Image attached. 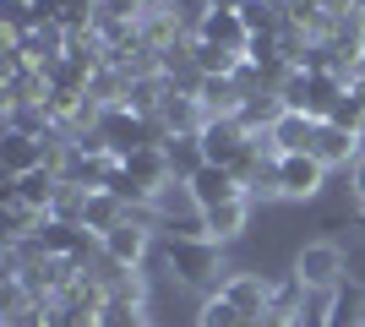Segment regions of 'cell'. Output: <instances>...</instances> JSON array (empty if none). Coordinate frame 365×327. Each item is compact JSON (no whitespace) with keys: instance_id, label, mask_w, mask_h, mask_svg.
Instances as JSON below:
<instances>
[{"instance_id":"cell-1","label":"cell","mask_w":365,"mask_h":327,"mask_svg":"<svg viewBox=\"0 0 365 327\" xmlns=\"http://www.w3.org/2000/svg\"><path fill=\"white\" fill-rule=\"evenodd\" d=\"M164 267L180 284L207 289V295H218V289L235 279L229 262H224V251H218V240H202V234H169L164 240Z\"/></svg>"},{"instance_id":"cell-2","label":"cell","mask_w":365,"mask_h":327,"mask_svg":"<svg viewBox=\"0 0 365 327\" xmlns=\"http://www.w3.org/2000/svg\"><path fill=\"white\" fill-rule=\"evenodd\" d=\"M278 93H284L289 109H300L311 120H333V109L349 93V77H333V71H289Z\"/></svg>"},{"instance_id":"cell-3","label":"cell","mask_w":365,"mask_h":327,"mask_svg":"<svg viewBox=\"0 0 365 327\" xmlns=\"http://www.w3.org/2000/svg\"><path fill=\"white\" fill-rule=\"evenodd\" d=\"M98 137L109 142V153L120 158H131V153H142V147H164V131H158V120H148V115H137V109H125V104H109L104 115H98V125H93Z\"/></svg>"},{"instance_id":"cell-4","label":"cell","mask_w":365,"mask_h":327,"mask_svg":"<svg viewBox=\"0 0 365 327\" xmlns=\"http://www.w3.org/2000/svg\"><path fill=\"white\" fill-rule=\"evenodd\" d=\"M104 246V262H115V267H137L142 273V262L153 256V229H148V213H131L125 224H115V229L98 240Z\"/></svg>"},{"instance_id":"cell-5","label":"cell","mask_w":365,"mask_h":327,"mask_svg":"<svg viewBox=\"0 0 365 327\" xmlns=\"http://www.w3.org/2000/svg\"><path fill=\"white\" fill-rule=\"evenodd\" d=\"M294 279L311 289V295H333L338 284H344V251L333 240H317V246H305L294 256Z\"/></svg>"},{"instance_id":"cell-6","label":"cell","mask_w":365,"mask_h":327,"mask_svg":"<svg viewBox=\"0 0 365 327\" xmlns=\"http://www.w3.org/2000/svg\"><path fill=\"white\" fill-rule=\"evenodd\" d=\"M278 186H284V197H294V202H311V197H322V186H327V164H322L317 153H284L278 158Z\"/></svg>"},{"instance_id":"cell-7","label":"cell","mask_w":365,"mask_h":327,"mask_svg":"<svg viewBox=\"0 0 365 327\" xmlns=\"http://www.w3.org/2000/svg\"><path fill=\"white\" fill-rule=\"evenodd\" d=\"M202 153H207V164H218V170H235L240 164V153L251 147V131H245V120H207L197 131Z\"/></svg>"},{"instance_id":"cell-8","label":"cell","mask_w":365,"mask_h":327,"mask_svg":"<svg viewBox=\"0 0 365 327\" xmlns=\"http://www.w3.org/2000/svg\"><path fill=\"white\" fill-rule=\"evenodd\" d=\"M202 125H207V109H202V98L169 82V98H164V109H158V131H164V137H197Z\"/></svg>"},{"instance_id":"cell-9","label":"cell","mask_w":365,"mask_h":327,"mask_svg":"<svg viewBox=\"0 0 365 327\" xmlns=\"http://www.w3.org/2000/svg\"><path fill=\"white\" fill-rule=\"evenodd\" d=\"M311 153H317L327 170H354V164H360V153H365V137H354V131H344V125H333V120H322V125H317V142H311Z\"/></svg>"},{"instance_id":"cell-10","label":"cell","mask_w":365,"mask_h":327,"mask_svg":"<svg viewBox=\"0 0 365 327\" xmlns=\"http://www.w3.org/2000/svg\"><path fill=\"white\" fill-rule=\"evenodd\" d=\"M197 98H202V109H207V120H240L245 104H251V93H245L235 77H202Z\"/></svg>"},{"instance_id":"cell-11","label":"cell","mask_w":365,"mask_h":327,"mask_svg":"<svg viewBox=\"0 0 365 327\" xmlns=\"http://www.w3.org/2000/svg\"><path fill=\"white\" fill-rule=\"evenodd\" d=\"M61 170L55 164H44V170H33V175H16V180H6V191L11 197H22L28 207H38V213L49 218V207H55V197H61Z\"/></svg>"},{"instance_id":"cell-12","label":"cell","mask_w":365,"mask_h":327,"mask_svg":"<svg viewBox=\"0 0 365 327\" xmlns=\"http://www.w3.org/2000/svg\"><path fill=\"white\" fill-rule=\"evenodd\" d=\"M197 38H202V44L229 49V55H245V49H251V33H245L240 11H207V16H202V28H197Z\"/></svg>"},{"instance_id":"cell-13","label":"cell","mask_w":365,"mask_h":327,"mask_svg":"<svg viewBox=\"0 0 365 327\" xmlns=\"http://www.w3.org/2000/svg\"><path fill=\"white\" fill-rule=\"evenodd\" d=\"M185 186H191V197H197L202 213H207V207H218V202H235V197H245L240 175H235V170H218V164H207V170H202L197 180H185Z\"/></svg>"},{"instance_id":"cell-14","label":"cell","mask_w":365,"mask_h":327,"mask_svg":"<svg viewBox=\"0 0 365 327\" xmlns=\"http://www.w3.org/2000/svg\"><path fill=\"white\" fill-rule=\"evenodd\" d=\"M218 295H224L229 306H235V311H245L251 322H257V316L267 311V300H273V284L262 279V273H235V279H229L224 289H218Z\"/></svg>"},{"instance_id":"cell-15","label":"cell","mask_w":365,"mask_h":327,"mask_svg":"<svg viewBox=\"0 0 365 327\" xmlns=\"http://www.w3.org/2000/svg\"><path fill=\"white\" fill-rule=\"evenodd\" d=\"M131 218V207L115 197V191H88V202H82V229L93 234V240H104L115 224H125Z\"/></svg>"},{"instance_id":"cell-16","label":"cell","mask_w":365,"mask_h":327,"mask_svg":"<svg viewBox=\"0 0 365 327\" xmlns=\"http://www.w3.org/2000/svg\"><path fill=\"white\" fill-rule=\"evenodd\" d=\"M245 218H251V197H235V202H218V207H207L202 213V234L207 240H235V234L245 229Z\"/></svg>"},{"instance_id":"cell-17","label":"cell","mask_w":365,"mask_h":327,"mask_svg":"<svg viewBox=\"0 0 365 327\" xmlns=\"http://www.w3.org/2000/svg\"><path fill=\"white\" fill-rule=\"evenodd\" d=\"M322 322L327 327H365V289L360 284H338L327 306H322Z\"/></svg>"},{"instance_id":"cell-18","label":"cell","mask_w":365,"mask_h":327,"mask_svg":"<svg viewBox=\"0 0 365 327\" xmlns=\"http://www.w3.org/2000/svg\"><path fill=\"white\" fill-rule=\"evenodd\" d=\"M317 125L311 115H300V109H289L284 120L273 125V142H278V153H311V142H317Z\"/></svg>"},{"instance_id":"cell-19","label":"cell","mask_w":365,"mask_h":327,"mask_svg":"<svg viewBox=\"0 0 365 327\" xmlns=\"http://www.w3.org/2000/svg\"><path fill=\"white\" fill-rule=\"evenodd\" d=\"M164 153H169V170H175V180H197L202 170H207V153H202L197 137H164Z\"/></svg>"},{"instance_id":"cell-20","label":"cell","mask_w":365,"mask_h":327,"mask_svg":"<svg viewBox=\"0 0 365 327\" xmlns=\"http://www.w3.org/2000/svg\"><path fill=\"white\" fill-rule=\"evenodd\" d=\"M197 327H257L245 311H235L224 295H207L202 300V316H197Z\"/></svg>"},{"instance_id":"cell-21","label":"cell","mask_w":365,"mask_h":327,"mask_svg":"<svg viewBox=\"0 0 365 327\" xmlns=\"http://www.w3.org/2000/svg\"><path fill=\"white\" fill-rule=\"evenodd\" d=\"M164 11L175 16L185 33H197V28H202V16L213 11V0H164Z\"/></svg>"},{"instance_id":"cell-22","label":"cell","mask_w":365,"mask_h":327,"mask_svg":"<svg viewBox=\"0 0 365 327\" xmlns=\"http://www.w3.org/2000/svg\"><path fill=\"white\" fill-rule=\"evenodd\" d=\"M349 186H354V197H360V207H365V153H360V164L349 170Z\"/></svg>"},{"instance_id":"cell-23","label":"cell","mask_w":365,"mask_h":327,"mask_svg":"<svg viewBox=\"0 0 365 327\" xmlns=\"http://www.w3.org/2000/svg\"><path fill=\"white\" fill-rule=\"evenodd\" d=\"M300 327H327V322H322V311H305V322Z\"/></svg>"},{"instance_id":"cell-24","label":"cell","mask_w":365,"mask_h":327,"mask_svg":"<svg viewBox=\"0 0 365 327\" xmlns=\"http://www.w3.org/2000/svg\"><path fill=\"white\" fill-rule=\"evenodd\" d=\"M6 6H38V0H6Z\"/></svg>"}]
</instances>
